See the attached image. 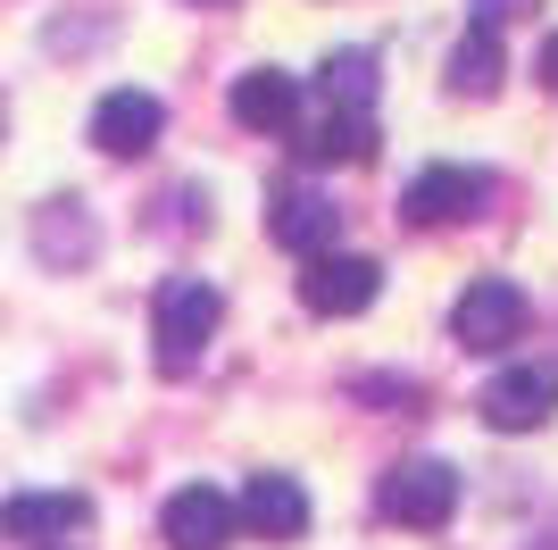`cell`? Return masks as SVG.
<instances>
[{"label":"cell","mask_w":558,"mask_h":550,"mask_svg":"<svg viewBox=\"0 0 558 550\" xmlns=\"http://www.w3.org/2000/svg\"><path fill=\"white\" fill-rule=\"evenodd\" d=\"M159 534H167V550H226L242 534V501H226L217 483H184V492H167Z\"/></svg>","instance_id":"8"},{"label":"cell","mask_w":558,"mask_h":550,"mask_svg":"<svg viewBox=\"0 0 558 550\" xmlns=\"http://www.w3.org/2000/svg\"><path fill=\"white\" fill-rule=\"evenodd\" d=\"M192 9H226V0H192Z\"/></svg>","instance_id":"19"},{"label":"cell","mask_w":558,"mask_h":550,"mask_svg":"<svg viewBox=\"0 0 558 550\" xmlns=\"http://www.w3.org/2000/svg\"><path fill=\"white\" fill-rule=\"evenodd\" d=\"M317 92H326V100H359V109H367V100H375V50H333L326 75H317Z\"/></svg>","instance_id":"16"},{"label":"cell","mask_w":558,"mask_h":550,"mask_svg":"<svg viewBox=\"0 0 558 550\" xmlns=\"http://www.w3.org/2000/svg\"><path fill=\"white\" fill-rule=\"evenodd\" d=\"M167 134V100L159 92H100V109H93V142L109 151V159H142L150 142Z\"/></svg>","instance_id":"9"},{"label":"cell","mask_w":558,"mask_h":550,"mask_svg":"<svg viewBox=\"0 0 558 550\" xmlns=\"http://www.w3.org/2000/svg\"><path fill=\"white\" fill-rule=\"evenodd\" d=\"M492 192H500L492 167H417L409 192H400V217H409V226H459V217H475Z\"/></svg>","instance_id":"4"},{"label":"cell","mask_w":558,"mask_h":550,"mask_svg":"<svg viewBox=\"0 0 558 550\" xmlns=\"http://www.w3.org/2000/svg\"><path fill=\"white\" fill-rule=\"evenodd\" d=\"M375 509L409 534H442L459 517V467L450 458H400L392 476L375 483Z\"/></svg>","instance_id":"2"},{"label":"cell","mask_w":558,"mask_h":550,"mask_svg":"<svg viewBox=\"0 0 558 550\" xmlns=\"http://www.w3.org/2000/svg\"><path fill=\"white\" fill-rule=\"evenodd\" d=\"M450 92H459V100H484V92H500V43H492V25H475V34L450 50Z\"/></svg>","instance_id":"14"},{"label":"cell","mask_w":558,"mask_h":550,"mask_svg":"<svg viewBox=\"0 0 558 550\" xmlns=\"http://www.w3.org/2000/svg\"><path fill=\"white\" fill-rule=\"evenodd\" d=\"M242 526L258 542H301L308 534V492L292 476H251L242 483Z\"/></svg>","instance_id":"13"},{"label":"cell","mask_w":558,"mask_h":550,"mask_svg":"<svg viewBox=\"0 0 558 550\" xmlns=\"http://www.w3.org/2000/svg\"><path fill=\"white\" fill-rule=\"evenodd\" d=\"M525 292L517 284H500V275H484V284H466L459 292V309H450V343H466V350H509L517 334H525Z\"/></svg>","instance_id":"6"},{"label":"cell","mask_w":558,"mask_h":550,"mask_svg":"<svg viewBox=\"0 0 558 550\" xmlns=\"http://www.w3.org/2000/svg\"><path fill=\"white\" fill-rule=\"evenodd\" d=\"M267 234H276L283 251L317 259V251H333V242H342V208H333L326 192H301V183H292V192H276V201H267Z\"/></svg>","instance_id":"11"},{"label":"cell","mask_w":558,"mask_h":550,"mask_svg":"<svg viewBox=\"0 0 558 550\" xmlns=\"http://www.w3.org/2000/svg\"><path fill=\"white\" fill-rule=\"evenodd\" d=\"M292 117H301V75H283V68L233 75V125H251V134H292Z\"/></svg>","instance_id":"12"},{"label":"cell","mask_w":558,"mask_h":550,"mask_svg":"<svg viewBox=\"0 0 558 550\" xmlns=\"http://www.w3.org/2000/svg\"><path fill=\"white\" fill-rule=\"evenodd\" d=\"M217 318H226L217 284H201V275H167L159 284V300H150V343H159L167 375H192V367H201V350L217 343Z\"/></svg>","instance_id":"1"},{"label":"cell","mask_w":558,"mask_h":550,"mask_svg":"<svg viewBox=\"0 0 558 550\" xmlns=\"http://www.w3.org/2000/svg\"><path fill=\"white\" fill-rule=\"evenodd\" d=\"M375 292H384V267L375 259H359V251H317L308 259V275H301V309L308 318H359V309H375Z\"/></svg>","instance_id":"7"},{"label":"cell","mask_w":558,"mask_h":550,"mask_svg":"<svg viewBox=\"0 0 558 550\" xmlns=\"http://www.w3.org/2000/svg\"><path fill=\"white\" fill-rule=\"evenodd\" d=\"M525 9H534V0H466L475 25H509V17H525Z\"/></svg>","instance_id":"17"},{"label":"cell","mask_w":558,"mask_h":550,"mask_svg":"<svg viewBox=\"0 0 558 550\" xmlns=\"http://www.w3.org/2000/svg\"><path fill=\"white\" fill-rule=\"evenodd\" d=\"M475 409H484L492 434H534V426L558 417V367H542V359L534 367H500Z\"/></svg>","instance_id":"5"},{"label":"cell","mask_w":558,"mask_h":550,"mask_svg":"<svg viewBox=\"0 0 558 550\" xmlns=\"http://www.w3.org/2000/svg\"><path fill=\"white\" fill-rule=\"evenodd\" d=\"M542 84L558 92V34H542Z\"/></svg>","instance_id":"18"},{"label":"cell","mask_w":558,"mask_h":550,"mask_svg":"<svg viewBox=\"0 0 558 550\" xmlns=\"http://www.w3.org/2000/svg\"><path fill=\"white\" fill-rule=\"evenodd\" d=\"M43 259H93V217H84L75 201L43 208Z\"/></svg>","instance_id":"15"},{"label":"cell","mask_w":558,"mask_h":550,"mask_svg":"<svg viewBox=\"0 0 558 550\" xmlns=\"http://www.w3.org/2000/svg\"><path fill=\"white\" fill-rule=\"evenodd\" d=\"M93 526V501L84 492H9L0 501V534L9 542H68V534Z\"/></svg>","instance_id":"10"},{"label":"cell","mask_w":558,"mask_h":550,"mask_svg":"<svg viewBox=\"0 0 558 550\" xmlns=\"http://www.w3.org/2000/svg\"><path fill=\"white\" fill-rule=\"evenodd\" d=\"M43 550H68V542H43Z\"/></svg>","instance_id":"20"},{"label":"cell","mask_w":558,"mask_h":550,"mask_svg":"<svg viewBox=\"0 0 558 550\" xmlns=\"http://www.w3.org/2000/svg\"><path fill=\"white\" fill-rule=\"evenodd\" d=\"M292 142H301V159H317V167H367L375 151H384L375 109H359V100H326L317 117H292Z\"/></svg>","instance_id":"3"}]
</instances>
